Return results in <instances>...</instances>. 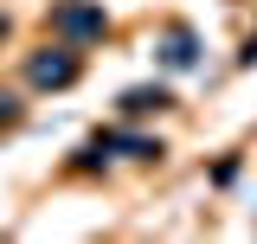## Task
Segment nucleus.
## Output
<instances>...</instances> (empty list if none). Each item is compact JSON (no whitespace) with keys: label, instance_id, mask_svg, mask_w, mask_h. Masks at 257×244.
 <instances>
[{"label":"nucleus","instance_id":"nucleus-1","mask_svg":"<svg viewBox=\"0 0 257 244\" xmlns=\"http://www.w3.org/2000/svg\"><path fill=\"white\" fill-rule=\"evenodd\" d=\"M71 77H77V58H71V52L32 58V84H71Z\"/></svg>","mask_w":257,"mask_h":244},{"label":"nucleus","instance_id":"nucleus-2","mask_svg":"<svg viewBox=\"0 0 257 244\" xmlns=\"http://www.w3.org/2000/svg\"><path fill=\"white\" fill-rule=\"evenodd\" d=\"M58 26H64V32H77V39H90V32H103V13H96V7H64Z\"/></svg>","mask_w":257,"mask_h":244},{"label":"nucleus","instance_id":"nucleus-3","mask_svg":"<svg viewBox=\"0 0 257 244\" xmlns=\"http://www.w3.org/2000/svg\"><path fill=\"white\" fill-rule=\"evenodd\" d=\"M161 103H167V90H128V96H122V109H128V116H142V109H161Z\"/></svg>","mask_w":257,"mask_h":244},{"label":"nucleus","instance_id":"nucleus-4","mask_svg":"<svg viewBox=\"0 0 257 244\" xmlns=\"http://www.w3.org/2000/svg\"><path fill=\"white\" fill-rule=\"evenodd\" d=\"M193 58V39L187 32H174V39H167V64H187Z\"/></svg>","mask_w":257,"mask_h":244},{"label":"nucleus","instance_id":"nucleus-5","mask_svg":"<svg viewBox=\"0 0 257 244\" xmlns=\"http://www.w3.org/2000/svg\"><path fill=\"white\" fill-rule=\"evenodd\" d=\"M0 39H7V20H0Z\"/></svg>","mask_w":257,"mask_h":244}]
</instances>
